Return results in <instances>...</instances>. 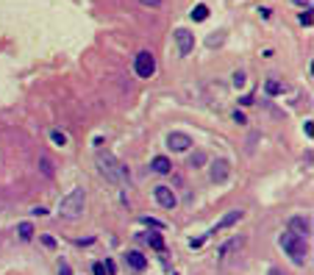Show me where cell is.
Returning <instances> with one entry per match:
<instances>
[{"label": "cell", "instance_id": "cell-1", "mask_svg": "<svg viewBox=\"0 0 314 275\" xmlns=\"http://www.w3.org/2000/svg\"><path fill=\"white\" fill-rule=\"evenodd\" d=\"M98 169L112 183H120V181H126V178H128V167H123L112 153H103V150L98 153Z\"/></svg>", "mask_w": 314, "mask_h": 275}, {"label": "cell", "instance_id": "cell-2", "mask_svg": "<svg viewBox=\"0 0 314 275\" xmlns=\"http://www.w3.org/2000/svg\"><path fill=\"white\" fill-rule=\"evenodd\" d=\"M281 247H284L289 256H292L295 264H306V259H309V245H306V239H300V236H295L292 231H286V233H281Z\"/></svg>", "mask_w": 314, "mask_h": 275}, {"label": "cell", "instance_id": "cell-3", "mask_svg": "<svg viewBox=\"0 0 314 275\" xmlns=\"http://www.w3.org/2000/svg\"><path fill=\"white\" fill-rule=\"evenodd\" d=\"M84 203H86L84 189H72L67 198H62V203H59V214L67 217V220H75L78 214L84 212Z\"/></svg>", "mask_w": 314, "mask_h": 275}, {"label": "cell", "instance_id": "cell-4", "mask_svg": "<svg viewBox=\"0 0 314 275\" xmlns=\"http://www.w3.org/2000/svg\"><path fill=\"white\" fill-rule=\"evenodd\" d=\"M133 70H136V75L139 78H150L156 72V58L150 50H142V53H136V58H133Z\"/></svg>", "mask_w": 314, "mask_h": 275}, {"label": "cell", "instance_id": "cell-5", "mask_svg": "<svg viewBox=\"0 0 314 275\" xmlns=\"http://www.w3.org/2000/svg\"><path fill=\"white\" fill-rule=\"evenodd\" d=\"M175 42H178V53H181V56H189L192 48H195V36L189 34L187 28H178L175 31Z\"/></svg>", "mask_w": 314, "mask_h": 275}, {"label": "cell", "instance_id": "cell-6", "mask_svg": "<svg viewBox=\"0 0 314 275\" xmlns=\"http://www.w3.org/2000/svg\"><path fill=\"white\" fill-rule=\"evenodd\" d=\"M289 231H292L295 236H300V239H306L309 233H312V222H309L306 217H292L289 220Z\"/></svg>", "mask_w": 314, "mask_h": 275}, {"label": "cell", "instance_id": "cell-7", "mask_svg": "<svg viewBox=\"0 0 314 275\" xmlns=\"http://www.w3.org/2000/svg\"><path fill=\"white\" fill-rule=\"evenodd\" d=\"M189 145H192V139H189L187 134H181V131H173V134L167 136V148L170 150H187Z\"/></svg>", "mask_w": 314, "mask_h": 275}, {"label": "cell", "instance_id": "cell-8", "mask_svg": "<svg viewBox=\"0 0 314 275\" xmlns=\"http://www.w3.org/2000/svg\"><path fill=\"white\" fill-rule=\"evenodd\" d=\"M156 200H159V206H164V209H175V195L170 186H156Z\"/></svg>", "mask_w": 314, "mask_h": 275}, {"label": "cell", "instance_id": "cell-9", "mask_svg": "<svg viewBox=\"0 0 314 275\" xmlns=\"http://www.w3.org/2000/svg\"><path fill=\"white\" fill-rule=\"evenodd\" d=\"M225 178H228V162H225V159H217V162H211V181L223 183Z\"/></svg>", "mask_w": 314, "mask_h": 275}, {"label": "cell", "instance_id": "cell-10", "mask_svg": "<svg viewBox=\"0 0 314 275\" xmlns=\"http://www.w3.org/2000/svg\"><path fill=\"white\" fill-rule=\"evenodd\" d=\"M126 261H128V267H131V270H136V273H142V270L147 267V259H145L142 253H136V250H128Z\"/></svg>", "mask_w": 314, "mask_h": 275}, {"label": "cell", "instance_id": "cell-11", "mask_svg": "<svg viewBox=\"0 0 314 275\" xmlns=\"http://www.w3.org/2000/svg\"><path fill=\"white\" fill-rule=\"evenodd\" d=\"M237 220H242V212H239V209H237V212H228V214H225V217L220 220V222H217L214 228H211V233H220V231H223V228L234 225V222H237Z\"/></svg>", "mask_w": 314, "mask_h": 275}, {"label": "cell", "instance_id": "cell-12", "mask_svg": "<svg viewBox=\"0 0 314 275\" xmlns=\"http://www.w3.org/2000/svg\"><path fill=\"white\" fill-rule=\"evenodd\" d=\"M150 167H153L156 172H161V175H164V172H170V169H173V164H170L167 159H164V156H156V159H153V164H150Z\"/></svg>", "mask_w": 314, "mask_h": 275}, {"label": "cell", "instance_id": "cell-13", "mask_svg": "<svg viewBox=\"0 0 314 275\" xmlns=\"http://www.w3.org/2000/svg\"><path fill=\"white\" fill-rule=\"evenodd\" d=\"M206 17H209V6H203V3H200V6L192 8V20H195V22H203Z\"/></svg>", "mask_w": 314, "mask_h": 275}, {"label": "cell", "instance_id": "cell-14", "mask_svg": "<svg viewBox=\"0 0 314 275\" xmlns=\"http://www.w3.org/2000/svg\"><path fill=\"white\" fill-rule=\"evenodd\" d=\"M147 242H150V247H156V250H164V239H161V233H147Z\"/></svg>", "mask_w": 314, "mask_h": 275}, {"label": "cell", "instance_id": "cell-15", "mask_svg": "<svg viewBox=\"0 0 314 275\" xmlns=\"http://www.w3.org/2000/svg\"><path fill=\"white\" fill-rule=\"evenodd\" d=\"M20 236L28 242L31 236H34V225H31V222H20Z\"/></svg>", "mask_w": 314, "mask_h": 275}, {"label": "cell", "instance_id": "cell-16", "mask_svg": "<svg viewBox=\"0 0 314 275\" xmlns=\"http://www.w3.org/2000/svg\"><path fill=\"white\" fill-rule=\"evenodd\" d=\"M267 92H270V95H278V92H284V84H278V81H267Z\"/></svg>", "mask_w": 314, "mask_h": 275}, {"label": "cell", "instance_id": "cell-17", "mask_svg": "<svg viewBox=\"0 0 314 275\" xmlns=\"http://www.w3.org/2000/svg\"><path fill=\"white\" fill-rule=\"evenodd\" d=\"M50 139L56 142L59 148H64V145H67V136H64V134H62V131H53V134H50Z\"/></svg>", "mask_w": 314, "mask_h": 275}, {"label": "cell", "instance_id": "cell-18", "mask_svg": "<svg viewBox=\"0 0 314 275\" xmlns=\"http://www.w3.org/2000/svg\"><path fill=\"white\" fill-rule=\"evenodd\" d=\"M39 164H42V172H45V175H53V162H50L48 156H42V162H39Z\"/></svg>", "mask_w": 314, "mask_h": 275}, {"label": "cell", "instance_id": "cell-19", "mask_svg": "<svg viewBox=\"0 0 314 275\" xmlns=\"http://www.w3.org/2000/svg\"><path fill=\"white\" fill-rule=\"evenodd\" d=\"M245 84H248V78H245V72H237V75H234V86H237V89H242Z\"/></svg>", "mask_w": 314, "mask_h": 275}, {"label": "cell", "instance_id": "cell-20", "mask_svg": "<svg viewBox=\"0 0 314 275\" xmlns=\"http://www.w3.org/2000/svg\"><path fill=\"white\" fill-rule=\"evenodd\" d=\"M203 162H206V156H203V153H195L192 159H189V164H192V167H197V164H203Z\"/></svg>", "mask_w": 314, "mask_h": 275}, {"label": "cell", "instance_id": "cell-21", "mask_svg": "<svg viewBox=\"0 0 314 275\" xmlns=\"http://www.w3.org/2000/svg\"><path fill=\"white\" fill-rule=\"evenodd\" d=\"M142 222H145V225H153V228H164L159 220H150V217H142Z\"/></svg>", "mask_w": 314, "mask_h": 275}, {"label": "cell", "instance_id": "cell-22", "mask_svg": "<svg viewBox=\"0 0 314 275\" xmlns=\"http://www.w3.org/2000/svg\"><path fill=\"white\" fill-rule=\"evenodd\" d=\"M142 6H150V8H159L161 6V0H139Z\"/></svg>", "mask_w": 314, "mask_h": 275}, {"label": "cell", "instance_id": "cell-23", "mask_svg": "<svg viewBox=\"0 0 314 275\" xmlns=\"http://www.w3.org/2000/svg\"><path fill=\"white\" fill-rule=\"evenodd\" d=\"M300 22H303V25H312V11H303V14H300Z\"/></svg>", "mask_w": 314, "mask_h": 275}, {"label": "cell", "instance_id": "cell-24", "mask_svg": "<svg viewBox=\"0 0 314 275\" xmlns=\"http://www.w3.org/2000/svg\"><path fill=\"white\" fill-rule=\"evenodd\" d=\"M59 275H72V273H70V267H67L64 261H62V267H59Z\"/></svg>", "mask_w": 314, "mask_h": 275}, {"label": "cell", "instance_id": "cell-25", "mask_svg": "<svg viewBox=\"0 0 314 275\" xmlns=\"http://www.w3.org/2000/svg\"><path fill=\"white\" fill-rule=\"evenodd\" d=\"M95 275H109V273H106L103 264H95Z\"/></svg>", "mask_w": 314, "mask_h": 275}, {"label": "cell", "instance_id": "cell-26", "mask_svg": "<svg viewBox=\"0 0 314 275\" xmlns=\"http://www.w3.org/2000/svg\"><path fill=\"white\" fill-rule=\"evenodd\" d=\"M239 103H242V106H251V103H253V95H245V98L239 100Z\"/></svg>", "mask_w": 314, "mask_h": 275}, {"label": "cell", "instance_id": "cell-27", "mask_svg": "<svg viewBox=\"0 0 314 275\" xmlns=\"http://www.w3.org/2000/svg\"><path fill=\"white\" fill-rule=\"evenodd\" d=\"M306 136H314V125H312V120H306Z\"/></svg>", "mask_w": 314, "mask_h": 275}, {"label": "cell", "instance_id": "cell-28", "mask_svg": "<svg viewBox=\"0 0 314 275\" xmlns=\"http://www.w3.org/2000/svg\"><path fill=\"white\" fill-rule=\"evenodd\" d=\"M267 275H284V273H281V270H270Z\"/></svg>", "mask_w": 314, "mask_h": 275}]
</instances>
